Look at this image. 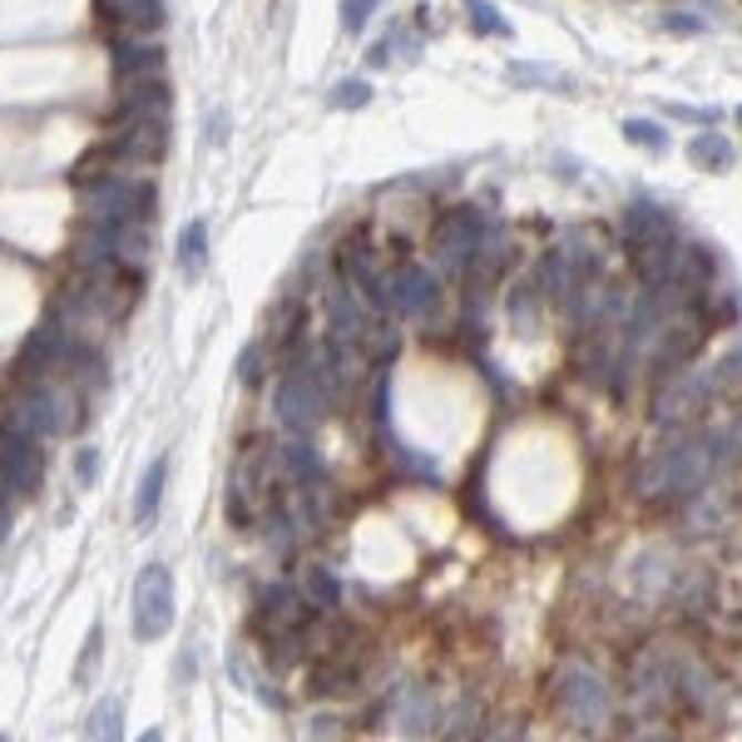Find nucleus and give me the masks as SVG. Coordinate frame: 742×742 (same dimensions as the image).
Masks as SVG:
<instances>
[{
    "label": "nucleus",
    "instance_id": "15",
    "mask_svg": "<svg viewBox=\"0 0 742 742\" xmlns=\"http://www.w3.org/2000/svg\"><path fill=\"white\" fill-rule=\"evenodd\" d=\"M70 347H74V332L65 327V317L50 312L45 322L25 337V347H20V371H25V377H50V371L65 367Z\"/></svg>",
    "mask_w": 742,
    "mask_h": 742
},
{
    "label": "nucleus",
    "instance_id": "29",
    "mask_svg": "<svg viewBox=\"0 0 742 742\" xmlns=\"http://www.w3.org/2000/svg\"><path fill=\"white\" fill-rule=\"evenodd\" d=\"M332 104L337 110H362V104H371V84L367 80H342L332 90Z\"/></svg>",
    "mask_w": 742,
    "mask_h": 742
},
{
    "label": "nucleus",
    "instance_id": "31",
    "mask_svg": "<svg viewBox=\"0 0 742 742\" xmlns=\"http://www.w3.org/2000/svg\"><path fill=\"white\" fill-rule=\"evenodd\" d=\"M307 585H312V594H317V604H322V609L342 604V589H337V579L327 575V569H307Z\"/></svg>",
    "mask_w": 742,
    "mask_h": 742
},
{
    "label": "nucleus",
    "instance_id": "6",
    "mask_svg": "<svg viewBox=\"0 0 742 742\" xmlns=\"http://www.w3.org/2000/svg\"><path fill=\"white\" fill-rule=\"evenodd\" d=\"M327 387L322 377H317V367L307 362H292L288 371L278 377V391H272V406H278V421L297 436H307V431H317V421L327 416Z\"/></svg>",
    "mask_w": 742,
    "mask_h": 742
},
{
    "label": "nucleus",
    "instance_id": "1",
    "mask_svg": "<svg viewBox=\"0 0 742 742\" xmlns=\"http://www.w3.org/2000/svg\"><path fill=\"white\" fill-rule=\"evenodd\" d=\"M723 465H733L723 426H718V431H703V436L673 441V445H663V451H653L649 461H643V471H639V495H643V501H663V505L688 501V495L703 491V485L713 481Z\"/></svg>",
    "mask_w": 742,
    "mask_h": 742
},
{
    "label": "nucleus",
    "instance_id": "17",
    "mask_svg": "<svg viewBox=\"0 0 742 742\" xmlns=\"http://www.w3.org/2000/svg\"><path fill=\"white\" fill-rule=\"evenodd\" d=\"M164 65V50L148 45V40H120L114 45V80H144V74H158Z\"/></svg>",
    "mask_w": 742,
    "mask_h": 742
},
{
    "label": "nucleus",
    "instance_id": "24",
    "mask_svg": "<svg viewBox=\"0 0 742 742\" xmlns=\"http://www.w3.org/2000/svg\"><path fill=\"white\" fill-rule=\"evenodd\" d=\"M619 130H624V140L649 148V154H663V148H668V130H663V124H653V120H624Z\"/></svg>",
    "mask_w": 742,
    "mask_h": 742
},
{
    "label": "nucleus",
    "instance_id": "18",
    "mask_svg": "<svg viewBox=\"0 0 742 742\" xmlns=\"http://www.w3.org/2000/svg\"><path fill=\"white\" fill-rule=\"evenodd\" d=\"M164 481H168V455H154L148 471L140 475V491H134V525L148 529L158 515V501H164Z\"/></svg>",
    "mask_w": 742,
    "mask_h": 742
},
{
    "label": "nucleus",
    "instance_id": "34",
    "mask_svg": "<svg viewBox=\"0 0 742 742\" xmlns=\"http://www.w3.org/2000/svg\"><path fill=\"white\" fill-rule=\"evenodd\" d=\"M10 519H16V501L0 495V545H6V535H10Z\"/></svg>",
    "mask_w": 742,
    "mask_h": 742
},
{
    "label": "nucleus",
    "instance_id": "21",
    "mask_svg": "<svg viewBox=\"0 0 742 742\" xmlns=\"http://www.w3.org/2000/svg\"><path fill=\"white\" fill-rule=\"evenodd\" d=\"M688 158H693L698 168H708V174H723V168H733V144H728L723 134L703 130L693 144H688Z\"/></svg>",
    "mask_w": 742,
    "mask_h": 742
},
{
    "label": "nucleus",
    "instance_id": "12",
    "mask_svg": "<svg viewBox=\"0 0 742 742\" xmlns=\"http://www.w3.org/2000/svg\"><path fill=\"white\" fill-rule=\"evenodd\" d=\"M491 238V218L481 214V208H471V204H461V208H451L436 228H431V253L445 262V268H471V258L481 253V243Z\"/></svg>",
    "mask_w": 742,
    "mask_h": 742
},
{
    "label": "nucleus",
    "instance_id": "36",
    "mask_svg": "<svg viewBox=\"0 0 742 742\" xmlns=\"http://www.w3.org/2000/svg\"><path fill=\"white\" fill-rule=\"evenodd\" d=\"M738 124H742V104H738Z\"/></svg>",
    "mask_w": 742,
    "mask_h": 742
},
{
    "label": "nucleus",
    "instance_id": "25",
    "mask_svg": "<svg viewBox=\"0 0 742 742\" xmlns=\"http://www.w3.org/2000/svg\"><path fill=\"white\" fill-rule=\"evenodd\" d=\"M465 16H471V25L481 30V35H505V40H511V20H505L491 0H465Z\"/></svg>",
    "mask_w": 742,
    "mask_h": 742
},
{
    "label": "nucleus",
    "instance_id": "8",
    "mask_svg": "<svg viewBox=\"0 0 742 742\" xmlns=\"http://www.w3.org/2000/svg\"><path fill=\"white\" fill-rule=\"evenodd\" d=\"M555 708L569 718L575 728H599L604 718H609V708H614V698H609V683H604L594 668L585 663H565L555 673Z\"/></svg>",
    "mask_w": 742,
    "mask_h": 742
},
{
    "label": "nucleus",
    "instance_id": "22",
    "mask_svg": "<svg viewBox=\"0 0 742 742\" xmlns=\"http://www.w3.org/2000/svg\"><path fill=\"white\" fill-rule=\"evenodd\" d=\"M302 307L297 302H278L272 307V317H268V352H282V347H292L297 342V332H302Z\"/></svg>",
    "mask_w": 742,
    "mask_h": 742
},
{
    "label": "nucleus",
    "instance_id": "26",
    "mask_svg": "<svg viewBox=\"0 0 742 742\" xmlns=\"http://www.w3.org/2000/svg\"><path fill=\"white\" fill-rule=\"evenodd\" d=\"M120 713H124V708H120V698H104V703L90 713L84 733H90V738H120Z\"/></svg>",
    "mask_w": 742,
    "mask_h": 742
},
{
    "label": "nucleus",
    "instance_id": "28",
    "mask_svg": "<svg viewBox=\"0 0 742 742\" xmlns=\"http://www.w3.org/2000/svg\"><path fill=\"white\" fill-rule=\"evenodd\" d=\"M713 387H718V396H733V391H742V352H728L723 362L713 367Z\"/></svg>",
    "mask_w": 742,
    "mask_h": 742
},
{
    "label": "nucleus",
    "instance_id": "5",
    "mask_svg": "<svg viewBox=\"0 0 742 742\" xmlns=\"http://www.w3.org/2000/svg\"><path fill=\"white\" fill-rule=\"evenodd\" d=\"M272 481H278V465H272V451L268 441H248L233 461V475H228V515L238 519L243 529L253 519L272 515Z\"/></svg>",
    "mask_w": 742,
    "mask_h": 742
},
{
    "label": "nucleus",
    "instance_id": "19",
    "mask_svg": "<svg viewBox=\"0 0 742 742\" xmlns=\"http://www.w3.org/2000/svg\"><path fill=\"white\" fill-rule=\"evenodd\" d=\"M104 16L120 20L124 30H154L164 25V0H100Z\"/></svg>",
    "mask_w": 742,
    "mask_h": 742
},
{
    "label": "nucleus",
    "instance_id": "35",
    "mask_svg": "<svg viewBox=\"0 0 742 742\" xmlns=\"http://www.w3.org/2000/svg\"><path fill=\"white\" fill-rule=\"evenodd\" d=\"M80 481H84V485L94 481V451H84V455H80Z\"/></svg>",
    "mask_w": 742,
    "mask_h": 742
},
{
    "label": "nucleus",
    "instance_id": "2",
    "mask_svg": "<svg viewBox=\"0 0 742 742\" xmlns=\"http://www.w3.org/2000/svg\"><path fill=\"white\" fill-rule=\"evenodd\" d=\"M154 184L134 168H94L80 174V208L94 223H144L154 214Z\"/></svg>",
    "mask_w": 742,
    "mask_h": 742
},
{
    "label": "nucleus",
    "instance_id": "23",
    "mask_svg": "<svg viewBox=\"0 0 742 742\" xmlns=\"http://www.w3.org/2000/svg\"><path fill=\"white\" fill-rule=\"evenodd\" d=\"M282 465H288V475L297 485H317L322 481V461H317V451L307 441H288L282 445Z\"/></svg>",
    "mask_w": 742,
    "mask_h": 742
},
{
    "label": "nucleus",
    "instance_id": "32",
    "mask_svg": "<svg viewBox=\"0 0 742 742\" xmlns=\"http://www.w3.org/2000/svg\"><path fill=\"white\" fill-rule=\"evenodd\" d=\"M238 377H243V387H258V381H262V342H248V347H243Z\"/></svg>",
    "mask_w": 742,
    "mask_h": 742
},
{
    "label": "nucleus",
    "instance_id": "27",
    "mask_svg": "<svg viewBox=\"0 0 742 742\" xmlns=\"http://www.w3.org/2000/svg\"><path fill=\"white\" fill-rule=\"evenodd\" d=\"M515 84H559V94H575V80L565 70H539V65H515L511 70Z\"/></svg>",
    "mask_w": 742,
    "mask_h": 742
},
{
    "label": "nucleus",
    "instance_id": "33",
    "mask_svg": "<svg viewBox=\"0 0 742 742\" xmlns=\"http://www.w3.org/2000/svg\"><path fill=\"white\" fill-rule=\"evenodd\" d=\"M668 30H678V35H688V30H703V20L698 16H663Z\"/></svg>",
    "mask_w": 742,
    "mask_h": 742
},
{
    "label": "nucleus",
    "instance_id": "11",
    "mask_svg": "<svg viewBox=\"0 0 742 742\" xmlns=\"http://www.w3.org/2000/svg\"><path fill=\"white\" fill-rule=\"evenodd\" d=\"M718 387H713V367H698V371H668V381L659 387V401H653V416L663 421V426H683V421L703 416V406H713Z\"/></svg>",
    "mask_w": 742,
    "mask_h": 742
},
{
    "label": "nucleus",
    "instance_id": "9",
    "mask_svg": "<svg viewBox=\"0 0 742 742\" xmlns=\"http://www.w3.org/2000/svg\"><path fill=\"white\" fill-rule=\"evenodd\" d=\"M40 471H45V455H40V436L20 431L16 421L0 426V495L10 501H30L40 485Z\"/></svg>",
    "mask_w": 742,
    "mask_h": 742
},
{
    "label": "nucleus",
    "instance_id": "10",
    "mask_svg": "<svg viewBox=\"0 0 742 742\" xmlns=\"http://www.w3.org/2000/svg\"><path fill=\"white\" fill-rule=\"evenodd\" d=\"M168 629H174V575H168V565L148 559L134 575V633L144 643H154Z\"/></svg>",
    "mask_w": 742,
    "mask_h": 742
},
{
    "label": "nucleus",
    "instance_id": "3",
    "mask_svg": "<svg viewBox=\"0 0 742 742\" xmlns=\"http://www.w3.org/2000/svg\"><path fill=\"white\" fill-rule=\"evenodd\" d=\"M624 243H629V262L639 268L643 288H659L668 278V268H673V253L683 238H678L673 218H668L659 204L639 198V204L624 208Z\"/></svg>",
    "mask_w": 742,
    "mask_h": 742
},
{
    "label": "nucleus",
    "instance_id": "13",
    "mask_svg": "<svg viewBox=\"0 0 742 742\" xmlns=\"http://www.w3.org/2000/svg\"><path fill=\"white\" fill-rule=\"evenodd\" d=\"M307 604L312 599H302L292 585H272V589H262V599H258V633L272 643V649H282V643H302V629L312 624V614H307Z\"/></svg>",
    "mask_w": 742,
    "mask_h": 742
},
{
    "label": "nucleus",
    "instance_id": "30",
    "mask_svg": "<svg viewBox=\"0 0 742 742\" xmlns=\"http://www.w3.org/2000/svg\"><path fill=\"white\" fill-rule=\"evenodd\" d=\"M377 6H381V0H342V25H347V35H362L367 20L377 16Z\"/></svg>",
    "mask_w": 742,
    "mask_h": 742
},
{
    "label": "nucleus",
    "instance_id": "7",
    "mask_svg": "<svg viewBox=\"0 0 742 742\" xmlns=\"http://www.w3.org/2000/svg\"><path fill=\"white\" fill-rule=\"evenodd\" d=\"M589 278H599V248H589L585 233H569V238H559L555 248L545 253V262H539V297L565 307V297Z\"/></svg>",
    "mask_w": 742,
    "mask_h": 742
},
{
    "label": "nucleus",
    "instance_id": "14",
    "mask_svg": "<svg viewBox=\"0 0 742 742\" xmlns=\"http://www.w3.org/2000/svg\"><path fill=\"white\" fill-rule=\"evenodd\" d=\"M387 307H391V312H401V317H416V322L436 317V307H441L436 278H431L426 268H416V262L387 272Z\"/></svg>",
    "mask_w": 742,
    "mask_h": 742
},
{
    "label": "nucleus",
    "instance_id": "4",
    "mask_svg": "<svg viewBox=\"0 0 742 742\" xmlns=\"http://www.w3.org/2000/svg\"><path fill=\"white\" fill-rule=\"evenodd\" d=\"M80 391H65V387H50L45 377H30L25 391H16L10 396V411L6 421H16L20 431H30V436L50 441V436H70L74 426H80Z\"/></svg>",
    "mask_w": 742,
    "mask_h": 742
},
{
    "label": "nucleus",
    "instance_id": "20",
    "mask_svg": "<svg viewBox=\"0 0 742 742\" xmlns=\"http://www.w3.org/2000/svg\"><path fill=\"white\" fill-rule=\"evenodd\" d=\"M178 268H184L188 278H204V268H208V223L204 218H194L178 233Z\"/></svg>",
    "mask_w": 742,
    "mask_h": 742
},
{
    "label": "nucleus",
    "instance_id": "16",
    "mask_svg": "<svg viewBox=\"0 0 742 742\" xmlns=\"http://www.w3.org/2000/svg\"><path fill=\"white\" fill-rule=\"evenodd\" d=\"M337 262H342V282H347V288H357L362 302H371V307H381V312H387V272L377 268V253H371L362 238H352V243H342Z\"/></svg>",
    "mask_w": 742,
    "mask_h": 742
}]
</instances>
